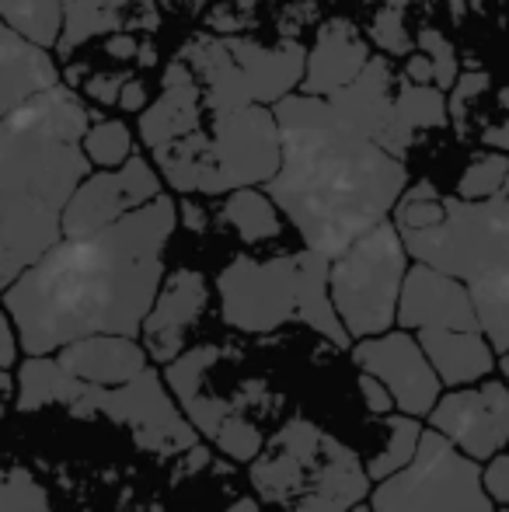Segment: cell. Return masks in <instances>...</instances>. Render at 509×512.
<instances>
[{"label":"cell","instance_id":"b9f144b4","mask_svg":"<svg viewBox=\"0 0 509 512\" xmlns=\"http://www.w3.org/2000/svg\"><path fill=\"white\" fill-rule=\"evenodd\" d=\"M116 105L126 108V112L147 105V91H143V84L140 81H123V91H119V102Z\"/></svg>","mask_w":509,"mask_h":512},{"label":"cell","instance_id":"7dc6e473","mask_svg":"<svg viewBox=\"0 0 509 512\" xmlns=\"http://www.w3.org/2000/svg\"><path fill=\"white\" fill-rule=\"evenodd\" d=\"M349 512H374V506H370V502H356V506L349 509Z\"/></svg>","mask_w":509,"mask_h":512},{"label":"cell","instance_id":"44dd1931","mask_svg":"<svg viewBox=\"0 0 509 512\" xmlns=\"http://www.w3.org/2000/svg\"><path fill=\"white\" fill-rule=\"evenodd\" d=\"M56 84H60V70L46 46H35L0 18V119Z\"/></svg>","mask_w":509,"mask_h":512},{"label":"cell","instance_id":"d590c367","mask_svg":"<svg viewBox=\"0 0 509 512\" xmlns=\"http://www.w3.org/2000/svg\"><path fill=\"white\" fill-rule=\"evenodd\" d=\"M401 11L405 7H394V4H384L381 11H377L374 25H370V35H374V42L384 49V53H408L412 49V39H408L405 32V18H401Z\"/></svg>","mask_w":509,"mask_h":512},{"label":"cell","instance_id":"d6a6232c","mask_svg":"<svg viewBox=\"0 0 509 512\" xmlns=\"http://www.w3.org/2000/svg\"><path fill=\"white\" fill-rule=\"evenodd\" d=\"M213 443H217L220 453H227L231 460H241V464H252V460L262 453L265 436L255 422H248L238 408L220 422V429L213 432Z\"/></svg>","mask_w":509,"mask_h":512},{"label":"cell","instance_id":"cb8c5ba5","mask_svg":"<svg viewBox=\"0 0 509 512\" xmlns=\"http://www.w3.org/2000/svg\"><path fill=\"white\" fill-rule=\"evenodd\" d=\"M140 18L154 25V0H63V35L56 42V53L70 56L95 35L123 32L140 25Z\"/></svg>","mask_w":509,"mask_h":512},{"label":"cell","instance_id":"bcb514c9","mask_svg":"<svg viewBox=\"0 0 509 512\" xmlns=\"http://www.w3.org/2000/svg\"><path fill=\"white\" fill-rule=\"evenodd\" d=\"M499 366H503V373H506V384H509V349L499 356Z\"/></svg>","mask_w":509,"mask_h":512},{"label":"cell","instance_id":"f35d334b","mask_svg":"<svg viewBox=\"0 0 509 512\" xmlns=\"http://www.w3.org/2000/svg\"><path fill=\"white\" fill-rule=\"evenodd\" d=\"M489 88V74H464V77H457V91H454V98H450V115L454 119H461L464 112H468V105L475 102L482 91Z\"/></svg>","mask_w":509,"mask_h":512},{"label":"cell","instance_id":"f6af8a7d","mask_svg":"<svg viewBox=\"0 0 509 512\" xmlns=\"http://www.w3.org/2000/svg\"><path fill=\"white\" fill-rule=\"evenodd\" d=\"M227 512H258V502L255 499H238Z\"/></svg>","mask_w":509,"mask_h":512},{"label":"cell","instance_id":"d4e9b609","mask_svg":"<svg viewBox=\"0 0 509 512\" xmlns=\"http://www.w3.org/2000/svg\"><path fill=\"white\" fill-rule=\"evenodd\" d=\"M84 391V380H77L60 359L46 356H28L25 363L18 366V394H14V408L21 415H32V411H42L46 405H63L74 408L77 398Z\"/></svg>","mask_w":509,"mask_h":512},{"label":"cell","instance_id":"2e32d148","mask_svg":"<svg viewBox=\"0 0 509 512\" xmlns=\"http://www.w3.org/2000/svg\"><path fill=\"white\" fill-rule=\"evenodd\" d=\"M398 324L408 331L482 328L468 283H461L457 276H447V272L433 269V265H422V262H415L412 269H408L405 286H401Z\"/></svg>","mask_w":509,"mask_h":512},{"label":"cell","instance_id":"ab89813d","mask_svg":"<svg viewBox=\"0 0 509 512\" xmlns=\"http://www.w3.org/2000/svg\"><path fill=\"white\" fill-rule=\"evenodd\" d=\"M18 328H14L7 307H0V370H11L18 363Z\"/></svg>","mask_w":509,"mask_h":512},{"label":"cell","instance_id":"ee69618b","mask_svg":"<svg viewBox=\"0 0 509 512\" xmlns=\"http://www.w3.org/2000/svg\"><path fill=\"white\" fill-rule=\"evenodd\" d=\"M485 143H492V147H499V150H509V119L503 126L489 129V133H485Z\"/></svg>","mask_w":509,"mask_h":512},{"label":"cell","instance_id":"3957f363","mask_svg":"<svg viewBox=\"0 0 509 512\" xmlns=\"http://www.w3.org/2000/svg\"><path fill=\"white\" fill-rule=\"evenodd\" d=\"M88 126V108L63 84L0 119V290L63 241V213L91 171Z\"/></svg>","mask_w":509,"mask_h":512},{"label":"cell","instance_id":"8fae6325","mask_svg":"<svg viewBox=\"0 0 509 512\" xmlns=\"http://www.w3.org/2000/svg\"><path fill=\"white\" fill-rule=\"evenodd\" d=\"M77 418L105 415L116 425H126L133 443L154 457H175L189 453L199 443V429L185 418L178 401L164 391V380L157 370H143L123 387H95L84 384L77 405L70 408Z\"/></svg>","mask_w":509,"mask_h":512},{"label":"cell","instance_id":"7a4b0ae2","mask_svg":"<svg viewBox=\"0 0 509 512\" xmlns=\"http://www.w3.org/2000/svg\"><path fill=\"white\" fill-rule=\"evenodd\" d=\"M279 171L265 182L272 203L307 248L335 258L394 213L408 185L401 157L346 122L328 98L286 95L276 102Z\"/></svg>","mask_w":509,"mask_h":512},{"label":"cell","instance_id":"1f68e13d","mask_svg":"<svg viewBox=\"0 0 509 512\" xmlns=\"http://www.w3.org/2000/svg\"><path fill=\"white\" fill-rule=\"evenodd\" d=\"M0 512H60L28 467H0Z\"/></svg>","mask_w":509,"mask_h":512},{"label":"cell","instance_id":"d6986e66","mask_svg":"<svg viewBox=\"0 0 509 512\" xmlns=\"http://www.w3.org/2000/svg\"><path fill=\"white\" fill-rule=\"evenodd\" d=\"M56 359L84 384L123 387L147 370L150 356L136 335H88L63 345Z\"/></svg>","mask_w":509,"mask_h":512},{"label":"cell","instance_id":"60d3db41","mask_svg":"<svg viewBox=\"0 0 509 512\" xmlns=\"http://www.w3.org/2000/svg\"><path fill=\"white\" fill-rule=\"evenodd\" d=\"M405 77L412 84H429V81H433V63H429V56L426 53H412V56H408Z\"/></svg>","mask_w":509,"mask_h":512},{"label":"cell","instance_id":"4316f807","mask_svg":"<svg viewBox=\"0 0 509 512\" xmlns=\"http://www.w3.org/2000/svg\"><path fill=\"white\" fill-rule=\"evenodd\" d=\"M276 203H272L269 192H258L255 185L248 189H234L224 203V223L248 244H262L279 237L283 223H279Z\"/></svg>","mask_w":509,"mask_h":512},{"label":"cell","instance_id":"8d00e7d4","mask_svg":"<svg viewBox=\"0 0 509 512\" xmlns=\"http://www.w3.org/2000/svg\"><path fill=\"white\" fill-rule=\"evenodd\" d=\"M482 481H485V492L492 495V502L509 509V453L506 450L496 453L492 460H485Z\"/></svg>","mask_w":509,"mask_h":512},{"label":"cell","instance_id":"484cf974","mask_svg":"<svg viewBox=\"0 0 509 512\" xmlns=\"http://www.w3.org/2000/svg\"><path fill=\"white\" fill-rule=\"evenodd\" d=\"M447 115H450V105L440 88L408 81L405 88L394 91V129H391V140H387V150H391L394 157H401L419 129L447 126Z\"/></svg>","mask_w":509,"mask_h":512},{"label":"cell","instance_id":"7402d4cb","mask_svg":"<svg viewBox=\"0 0 509 512\" xmlns=\"http://www.w3.org/2000/svg\"><path fill=\"white\" fill-rule=\"evenodd\" d=\"M394 74L391 63L384 56H370V63L360 70L356 81H349L342 91L328 95V102L335 105V112L346 122H353L356 129H363L367 136H374L377 143L387 150L394 129Z\"/></svg>","mask_w":509,"mask_h":512},{"label":"cell","instance_id":"836d02e7","mask_svg":"<svg viewBox=\"0 0 509 512\" xmlns=\"http://www.w3.org/2000/svg\"><path fill=\"white\" fill-rule=\"evenodd\" d=\"M509 178V157L503 154H485L478 161L468 164V171L457 182V196L461 199H485L496 196L499 189L506 185Z\"/></svg>","mask_w":509,"mask_h":512},{"label":"cell","instance_id":"e575fe53","mask_svg":"<svg viewBox=\"0 0 509 512\" xmlns=\"http://www.w3.org/2000/svg\"><path fill=\"white\" fill-rule=\"evenodd\" d=\"M419 49L429 56V63H433V84L440 91L454 88L457 84V49L454 42L447 39L443 32H436V28H422L419 32Z\"/></svg>","mask_w":509,"mask_h":512},{"label":"cell","instance_id":"277c9868","mask_svg":"<svg viewBox=\"0 0 509 512\" xmlns=\"http://www.w3.org/2000/svg\"><path fill=\"white\" fill-rule=\"evenodd\" d=\"M332 258L314 248L279 258H234L217 279L224 324L245 335H269L286 321H304L321 338L346 349L349 338L332 304Z\"/></svg>","mask_w":509,"mask_h":512},{"label":"cell","instance_id":"83f0119b","mask_svg":"<svg viewBox=\"0 0 509 512\" xmlns=\"http://www.w3.org/2000/svg\"><path fill=\"white\" fill-rule=\"evenodd\" d=\"M468 290H471V300H475L482 331L489 335L496 356H503L509 349V265L471 279Z\"/></svg>","mask_w":509,"mask_h":512},{"label":"cell","instance_id":"7c38bea8","mask_svg":"<svg viewBox=\"0 0 509 512\" xmlns=\"http://www.w3.org/2000/svg\"><path fill=\"white\" fill-rule=\"evenodd\" d=\"M429 429L443 432L471 460L485 464L509 446V384L478 380L468 387H450L429 411Z\"/></svg>","mask_w":509,"mask_h":512},{"label":"cell","instance_id":"f546056e","mask_svg":"<svg viewBox=\"0 0 509 512\" xmlns=\"http://www.w3.org/2000/svg\"><path fill=\"white\" fill-rule=\"evenodd\" d=\"M0 18L35 46L49 49L63 35V0H0Z\"/></svg>","mask_w":509,"mask_h":512},{"label":"cell","instance_id":"e0dca14e","mask_svg":"<svg viewBox=\"0 0 509 512\" xmlns=\"http://www.w3.org/2000/svg\"><path fill=\"white\" fill-rule=\"evenodd\" d=\"M370 63V46L353 21L332 18L318 28V39L307 49V70L300 91L304 95L328 98L335 91H342L349 81L360 77V70Z\"/></svg>","mask_w":509,"mask_h":512},{"label":"cell","instance_id":"4dcf8cb0","mask_svg":"<svg viewBox=\"0 0 509 512\" xmlns=\"http://www.w3.org/2000/svg\"><path fill=\"white\" fill-rule=\"evenodd\" d=\"M84 154H88L91 164L98 168H119L133 157V133L123 119H102L95 126H88L81 140Z\"/></svg>","mask_w":509,"mask_h":512},{"label":"cell","instance_id":"5bb4252c","mask_svg":"<svg viewBox=\"0 0 509 512\" xmlns=\"http://www.w3.org/2000/svg\"><path fill=\"white\" fill-rule=\"evenodd\" d=\"M161 196V175L147 157H129L119 168H105L77 185L63 213V237H84L123 220L133 209Z\"/></svg>","mask_w":509,"mask_h":512},{"label":"cell","instance_id":"603a6c76","mask_svg":"<svg viewBox=\"0 0 509 512\" xmlns=\"http://www.w3.org/2000/svg\"><path fill=\"white\" fill-rule=\"evenodd\" d=\"M419 345L426 349L433 370L440 373L443 387H468L485 380L496 370V349L482 328H422L415 331Z\"/></svg>","mask_w":509,"mask_h":512},{"label":"cell","instance_id":"f1b7e54d","mask_svg":"<svg viewBox=\"0 0 509 512\" xmlns=\"http://www.w3.org/2000/svg\"><path fill=\"white\" fill-rule=\"evenodd\" d=\"M384 446L381 453H374L367 464V474L374 481H384L391 478V474H398L401 467L412 464V457L419 453V443H422V422L415 415H405V411H398V415H384Z\"/></svg>","mask_w":509,"mask_h":512},{"label":"cell","instance_id":"9c48e42d","mask_svg":"<svg viewBox=\"0 0 509 512\" xmlns=\"http://www.w3.org/2000/svg\"><path fill=\"white\" fill-rule=\"evenodd\" d=\"M408 276V248L394 220L377 223L374 230L349 244L332 258V304L346 324L349 338H370L398 324V300Z\"/></svg>","mask_w":509,"mask_h":512},{"label":"cell","instance_id":"ac0fdd59","mask_svg":"<svg viewBox=\"0 0 509 512\" xmlns=\"http://www.w3.org/2000/svg\"><path fill=\"white\" fill-rule=\"evenodd\" d=\"M203 84L192 74L189 63L178 56L168 70H164L161 98L154 105H147V112L140 115V140L150 150L164 147V143L178 140V136L192 133L203 126Z\"/></svg>","mask_w":509,"mask_h":512},{"label":"cell","instance_id":"9a60e30c","mask_svg":"<svg viewBox=\"0 0 509 512\" xmlns=\"http://www.w3.org/2000/svg\"><path fill=\"white\" fill-rule=\"evenodd\" d=\"M210 304V283L199 269H175L157 290L150 314L143 317V349L154 363L168 366L185 352V338Z\"/></svg>","mask_w":509,"mask_h":512},{"label":"cell","instance_id":"ba28073f","mask_svg":"<svg viewBox=\"0 0 509 512\" xmlns=\"http://www.w3.org/2000/svg\"><path fill=\"white\" fill-rule=\"evenodd\" d=\"M182 60L203 84L206 112L238 105H272L300 88L307 70V49L286 39L276 46L248 39L199 35L185 46Z\"/></svg>","mask_w":509,"mask_h":512},{"label":"cell","instance_id":"8992f818","mask_svg":"<svg viewBox=\"0 0 509 512\" xmlns=\"http://www.w3.org/2000/svg\"><path fill=\"white\" fill-rule=\"evenodd\" d=\"M258 502L279 512H349L367 502L374 478L353 450L311 418L293 415L252 460Z\"/></svg>","mask_w":509,"mask_h":512},{"label":"cell","instance_id":"c3c4849f","mask_svg":"<svg viewBox=\"0 0 509 512\" xmlns=\"http://www.w3.org/2000/svg\"><path fill=\"white\" fill-rule=\"evenodd\" d=\"M506 512H509V509H506Z\"/></svg>","mask_w":509,"mask_h":512},{"label":"cell","instance_id":"74e56055","mask_svg":"<svg viewBox=\"0 0 509 512\" xmlns=\"http://www.w3.org/2000/svg\"><path fill=\"white\" fill-rule=\"evenodd\" d=\"M360 394L370 415H391L394 411V394L387 391V384L381 377H374V373L360 370Z\"/></svg>","mask_w":509,"mask_h":512},{"label":"cell","instance_id":"52a82bcc","mask_svg":"<svg viewBox=\"0 0 509 512\" xmlns=\"http://www.w3.org/2000/svg\"><path fill=\"white\" fill-rule=\"evenodd\" d=\"M150 154L178 192L220 196L265 185L279 171V122L265 105L217 108L210 129L199 126Z\"/></svg>","mask_w":509,"mask_h":512},{"label":"cell","instance_id":"6da1fadb","mask_svg":"<svg viewBox=\"0 0 509 512\" xmlns=\"http://www.w3.org/2000/svg\"><path fill=\"white\" fill-rule=\"evenodd\" d=\"M175 227V199L161 192L95 234L53 244L4 290L21 349L46 356L88 335H140Z\"/></svg>","mask_w":509,"mask_h":512},{"label":"cell","instance_id":"5b68a950","mask_svg":"<svg viewBox=\"0 0 509 512\" xmlns=\"http://www.w3.org/2000/svg\"><path fill=\"white\" fill-rule=\"evenodd\" d=\"M394 227L415 262L471 283L509 265V178L485 199L440 196L436 185L419 182L401 192Z\"/></svg>","mask_w":509,"mask_h":512},{"label":"cell","instance_id":"ffe728a7","mask_svg":"<svg viewBox=\"0 0 509 512\" xmlns=\"http://www.w3.org/2000/svg\"><path fill=\"white\" fill-rule=\"evenodd\" d=\"M217 359H220L217 345H196V349H185L182 356L171 359V363L164 366V380H168L178 408H182L185 418L196 425L199 436H210V439H213V432L220 429V422L238 408L234 401H227L210 391L206 373L213 370Z\"/></svg>","mask_w":509,"mask_h":512},{"label":"cell","instance_id":"4fadbf2b","mask_svg":"<svg viewBox=\"0 0 509 512\" xmlns=\"http://www.w3.org/2000/svg\"><path fill=\"white\" fill-rule=\"evenodd\" d=\"M353 363L374 373L394 394V408L405 415H429L443 394V380L433 370L426 349L419 345L415 331H384V335L360 338L353 345Z\"/></svg>","mask_w":509,"mask_h":512},{"label":"cell","instance_id":"7bdbcfd3","mask_svg":"<svg viewBox=\"0 0 509 512\" xmlns=\"http://www.w3.org/2000/svg\"><path fill=\"white\" fill-rule=\"evenodd\" d=\"M14 394H18V380H11V373L0 370V415L7 411V405H11Z\"/></svg>","mask_w":509,"mask_h":512},{"label":"cell","instance_id":"30bf717a","mask_svg":"<svg viewBox=\"0 0 509 512\" xmlns=\"http://www.w3.org/2000/svg\"><path fill=\"white\" fill-rule=\"evenodd\" d=\"M370 506L374 512H499L485 492L482 464L436 429L422 432L412 464L377 481Z\"/></svg>","mask_w":509,"mask_h":512}]
</instances>
